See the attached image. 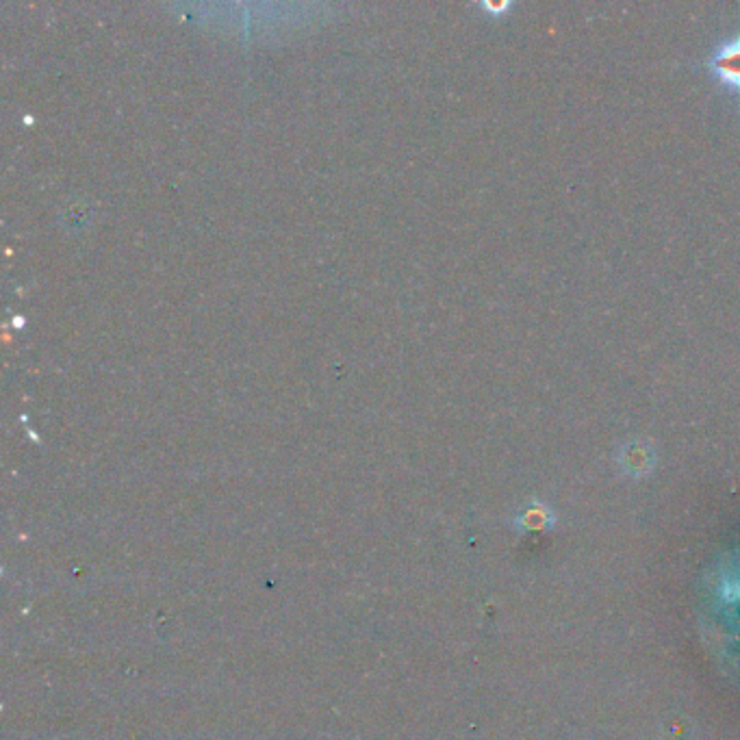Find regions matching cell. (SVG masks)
<instances>
[{
  "label": "cell",
  "mask_w": 740,
  "mask_h": 740,
  "mask_svg": "<svg viewBox=\"0 0 740 740\" xmlns=\"http://www.w3.org/2000/svg\"><path fill=\"white\" fill-rule=\"evenodd\" d=\"M710 72L725 89L740 94V37L719 46L710 59Z\"/></svg>",
  "instance_id": "6da1fadb"
},
{
  "label": "cell",
  "mask_w": 740,
  "mask_h": 740,
  "mask_svg": "<svg viewBox=\"0 0 740 740\" xmlns=\"http://www.w3.org/2000/svg\"><path fill=\"white\" fill-rule=\"evenodd\" d=\"M482 7H484V9H491V11H493V14L497 16V14H502V11H506V9L510 7V5H508V3H502V5H491V3H484Z\"/></svg>",
  "instance_id": "7a4b0ae2"
}]
</instances>
